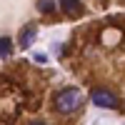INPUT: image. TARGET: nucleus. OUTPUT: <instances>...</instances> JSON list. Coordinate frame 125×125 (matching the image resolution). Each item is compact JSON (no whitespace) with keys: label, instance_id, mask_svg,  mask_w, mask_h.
Segmentation results:
<instances>
[{"label":"nucleus","instance_id":"f257e3e1","mask_svg":"<svg viewBox=\"0 0 125 125\" xmlns=\"http://www.w3.org/2000/svg\"><path fill=\"white\" fill-rule=\"evenodd\" d=\"M83 105H85V95L78 90V88H65L55 95V110L60 115H73L78 113Z\"/></svg>","mask_w":125,"mask_h":125},{"label":"nucleus","instance_id":"f03ea898","mask_svg":"<svg viewBox=\"0 0 125 125\" xmlns=\"http://www.w3.org/2000/svg\"><path fill=\"white\" fill-rule=\"evenodd\" d=\"M90 100H93V105L105 108V110H113V108L118 105V95L110 93L108 88H95V90L90 93Z\"/></svg>","mask_w":125,"mask_h":125},{"label":"nucleus","instance_id":"7ed1b4c3","mask_svg":"<svg viewBox=\"0 0 125 125\" xmlns=\"http://www.w3.org/2000/svg\"><path fill=\"white\" fill-rule=\"evenodd\" d=\"M58 5L65 10L68 15H80L83 13V3L80 0H58Z\"/></svg>","mask_w":125,"mask_h":125},{"label":"nucleus","instance_id":"20e7f679","mask_svg":"<svg viewBox=\"0 0 125 125\" xmlns=\"http://www.w3.org/2000/svg\"><path fill=\"white\" fill-rule=\"evenodd\" d=\"M35 35H38V30H35L33 25H25L23 33H20V48H30V45H33V40H35Z\"/></svg>","mask_w":125,"mask_h":125},{"label":"nucleus","instance_id":"39448f33","mask_svg":"<svg viewBox=\"0 0 125 125\" xmlns=\"http://www.w3.org/2000/svg\"><path fill=\"white\" fill-rule=\"evenodd\" d=\"M13 55V40L10 38H0V58H10Z\"/></svg>","mask_w":125,"mask_h":125},{"label":"nucleus","instance_id":"423d86ee","mask_svg":"<svg viewBox=\"0 0 125 125\" xmlns=\"http://www.w3.org/2000/svg\"><path fill=\"white\" fill-rule=\"evenodd\" d=\"M38 10L40 13H53L55 10V0H38Z\"/></svg>","mask_w":125,"mask_h":125},{"label":"nucleus","instance_id":"0eeeda50","mask_svg":"<svg viewBox=\"0 0 125 125\" xmlns=\"http://www.w3.org/2000/svg\"><path fill=\"white\" fill-rule=\"evenodd\" d=\"M33 60H35V62H45L48 58H45V55H40V53H38V55H33Z\"/></svg>","mask_w":125,"mask_h":125},{"label":"nucleus","instance_id":"6e6552de","mask_svg":"<svg viewBox=\"0 0 125 125\" xmlns=\"http://www.w3.org/2000/svg\"><path fill=\"white\" fill-rule=\"evenodd\" d=\"M30 125H43V123H30Z\"/></svg>","mask_w":125,"mask_h":125}]
</instances>
